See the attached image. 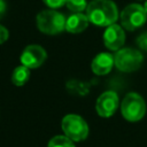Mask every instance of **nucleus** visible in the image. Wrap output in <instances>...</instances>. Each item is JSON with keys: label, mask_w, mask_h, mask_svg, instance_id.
<instances>
[{"label": "nucleus", "mask_w": 147, "mask_h": 147, "mask_svg": "<svg viewBox=\"0 0 147 147\" xmlns=\"http://www.w3.org/2000/svg\"><path fill=\"white\" fill-rule=\"evenodd\" d=\"M86 16L90 23L96 26H109L116 23L118 9L111 0H92L87 5Z\"/></svg>", "instance_id": "nucleus-1"}, {"label": "nucleus", "mask_w": 147, "mask_h": 147, "mask_svg": "<svg viewBox=\"0 0 147 147\" xmlns=\"http://www.w3.org/2000/svg\"><path fill=\"white\" fill-rule=\"evenodd\" d=\"M65 17L54 9H46L37 15L36 22L40 32L49 36L59 34L65 30Z\"/></svg>", "instance_id": "nucleus-2"}, {"label": "nucleus", "mask_w": 147, "mask_h": 147, "mask_svg": "<svg viewBox=\"0 0 147 147\" xmlns=\"http://www.w3.org/2000/svg\"><path fill=\"white\" fill-rule=\"evenodd\" d=\"M61 127L63 133L72 141L78 142L87 138L90 129L86 121L77 114H68L62 118Z\"/></svg>", "instance_id": "nucleus-3"}, {"label": "nucleus", "mask_w": 147, "mask_h": 147, "mask_svg": "<svg viewBox=\"0 0 147 147\" xmlns=\"http://www.w3.org/2000/svg\"><path fill=\"white\" fill-rule=\"evenodd\" d=\"M122 116L129 122H138L146 114V102L144 98L136 93H127L121 103Z\"/></svg>", "instance_id": "nucleus-4"}, {"label": "nucleus", "mask_w": 147, "mask_h": 147, "mask_svg": "<svg viewBox=\"0 0 147 147\" xmlns=\"http://www.w3.org/2000/svg\"><path fill=\"white\" fill-rule=\"evenodd\" d=\"M115 67L123 72H133L138 70L144 61L142 53L131 47H122L114 55Z\"/></svg>", "instance_id": "nucleus-5"}, {"label": "nucleus", "mask_w": 147, "mask_h": 147, "mask_svg": "<svg viewBox=\"0 0 147 147\" xmlns=\"http://www.w3.org/2000/svg\"><path fill=\"white\" fill-rule=\"evenodd\" d=\"M121 24L127 31H134L147 21V11L142 5L130 3L119 14Z\"/></svg>", "instance_id": "nucleus-6"}, {"label": "nucleus", "mask_w": 147, "mask_h": 147, "mask_svg": "<svg viewBox=\"0 0 147 147\" xmlns=\"http://www.w3.org/2000/svg\"><path fill=\"white\" fill-rule=\"evenodd\" d=\"M46 59L47 53L44 47L39 45H29L23 49L20 61L21 64L30 69H37L46 61Z\"/></svg>", "instance_id": "nucleus-7"}, {"label": "nucleus", "mask_w": 147, "mask_h": 147, "mask_svg": "<svg viewBox=\"0 0 147 147\" xmlns=\"http://www.w3.org/2000/svg\"><path fill=\"white\" fill-rule=\"evenodd\" d=\"M119 100L118 95L114 91H106L103 92L96 100L95 110L100 117H110L114 115L116 109L118 108Z\"/></svg>", "instance_id": "nucleus-8"}, {"label": "nucleus", "mask_w": 147, "mask_h": 147, "mask_svg": "<svg viewBox=\"0 0 147 147\" xmlns=\"http://www.w3.org/2000/svg\"><path fill=\"white\" fill-rule=\"evenodd\" d=\"M125 42V32L123 26L114 23L107 26L103 33V44L110 51H118Z\"/></svg>", "instance_id": "nucleus-9"}, {"label": "nucleus", "mask_w": 147, "mask_h": 147, "mask_svg": "<svg viewBox=\"0 0 147 147\" xmlns=\"http://www.w3.org/2000/svg\"><path fill=\"white\" fill-rule=\"evenodd\" d=\"M115 65V60L114 55L110 53H99L91 63V69L92 71L98 75V76H103L107 75L111 71L113 67Z\"/></svg>", "instance_id": "nucleus-10"}, {"label": "nucleus", "mask_w": 147, "mask_h": 147, "mask_svg": "<svg viewBox=\"0 0 147 147\" xmlns=\"http://www.w3.org/2000/svg\"><path fill=\"white\" fill-rule=\"evenodd\" d=\"M88 18L86 14L74 13L65 20V31L70 33H80L88 26Z\"/></svg>", "instance_id": "nucleus-11"}, {"label": "nucleus", "mask_w": 147, "mask_h": 147, "mask_svg": "<svg viewBox=\"0 0 147 147\" xmlns=\"http://www.w3.org/2000/svg\"><path fill=\"white\" fill-rule=\"evenodd\" d=\"M30 68L21 64L18 67H16L11 74V82L14 85L16 86H23L30 78Z\"/></svg>", "instance_id": "nucleus-12"}, {"label": "nucleus", "mask_w": 147, "mask_h": 147, "mask_svg": "<svg viewBox=\"0 0 147 147\" xmlns=\"http://www.w3.org/2000/svg\"><path fill=\"white\" fill-rule=\"evenodd\" d=\"M47 147H76V146H75V141H72L70 138L63 134V136L53 137L48 141Z\"/></svg>", "instance_id": "nucleus-13"}, {"label": "nucleus", "mask_w": 147, "mask_h": 147, "mask_svg": "<svg viewBox=\"0 0 147 147\" xmlns=\"http://www.w3.org/2000/svg\"><path fill=\"white\" fill-rule=\"evenodd\" d=\"M87 5L86 0H67L65 2L67 8L72 13H82L83 10H86Z\"/></svg>", "instance_id": "nucleus-14"}, {"label": "nucleus", "mask_w": 147, "mask_h": 147, "mask_svg": "<svg viewBox=\"0 0 147 147\" xmlns=\"http://www.w3.org/2000/svg\"><path fill=\"white\" fill-rule=\"evenodd\" d=\"M42 2L51 9H56L65 5L67 0H42Z\"/></svg>", "instance_id": "nucleus-15"}, {"label": "nucleus", "mask_w": 147, "mask_h": 147, "mask_svg": "<svg viewBox=\"0 0 147 147\" xmlns=\"http://www.w3.org/2000/svg\"><path fill=\"white\" fill-rule=\"evenodd\" d=\"M137 45L140 49L147 52V31L139 34L138 38H137Z\"/></svg>", "instance_id": "nucleus-16"}, {"label": "nucleus", "mask_w": 147, "mask_h": 147, "mask_svg": "<svg viewBox=\"0 0 147 147\" xmlns=\"http://www.w3.org/2000/svg\"><path fill=\"white\" fill-rule=\"evenodd\" d=\"M8 37H9V32H8L7 28H5L3 25L0 24V45L3 44V42H6L7 39H8Z\"/></svg>", "instance_id": "nucleus-17"}, {"label": "nucleus", "mask_w": 147, "mask_h": 147, "mask_svg": "<svg viewBox=\"0 0 147 147\" xmlns=\"http://www.w3.org/2000/svg\"><path fill=\"white\" fill-rule=\"evenodd\" d=\"M6 9H7L6 1H5V0H0V20L5 16V14H6Z\"/></svg>", "instance_id": "nucleus-18"}, {"label": "nucleus", "mask_w": 147, "mask_h": 147, "mask_svg": "<svg viewBox=\"0 0 147 147\" xmlns=\"http://www.w3.org/2000/svg\"><path fill=\"white\" fill-rule=\"evenodd\" d=\"M144 7H145V9H146V11H147V0L145 1V5H144Z\"/></svg>", "instance_id": "nucleus-19"}]
</instances>
